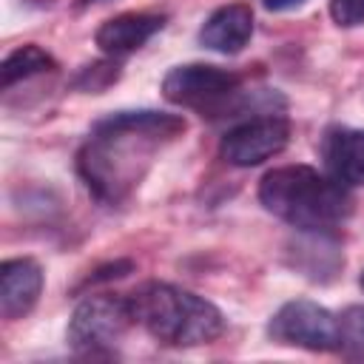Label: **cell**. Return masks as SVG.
Masks as SVG:
<instances>
[{
	"label": "cell",
	"instance_id": "cell-7",
	"mask_svg": "<svg viewBox=\"0 0 364 364\" xmlns=\"http://www.w3.org/2000/svg\"><path fill=\"white\" fill-rule=\"evenodd\" d=\"M290 142V119L282 114H256L228 128L219 142V154L228 165L253 168L282 154Z\"/></svg>",
	"mask_w": 364,
	"mask_h": 364
},
{
	"label": "cell",
	"instance_id": "cell-10",
	"mask_svg": "<svg viewBox=\"0 0 364 364\" xmlns=\"http://www.w3.org/2000/svg\"><path fill=\"white\" fill-rule=\"evenodd\" d=\"M321 159L333 179L347 188H364V131L333 125L321 136Z\"/></svg>",
	"mask_w": 364,
	"mask_h": 364
},
{
	"label": "cell",
	"instance_id": "cell-2",
	"mask_svg": "<svg viewBox=\"0 0 364 364\" xmlns=\"http://www.w3.org/2000/svg\"><path fill=\"white\" fill-rule=\"evenodd\" d=\"M259 202L301 233H330L353 213L347 185L310 165H282L267 171L259 182Z\"/></svg>",
	"mask_w": 364,
	"mask_h": 364
},
{
	"label": "cell",
	"instance_id": "cell-5",
	"mask_svg": "<svg viewBox=\"0 0 364 364\" xmlns=\"http://www.w3.org/2000/svg\"><path fill=\"white\" fill-rule=\"evenodd\" d=\"M131 324H136L131 296L97 293L74 307L65 338L77 355H88V358L114 355Z\"/></svg>",
	"mask_w": 364,
	"mask_h": 364
},
{
	"label": "cell",
	"instance_id": "cell-15",
	"mask_svg": "<svg viewBox=\"0 0 364 364\" xmlns=\"http://www.w3.org/2000/svg\"><path fill=\"white\" fill-rule=\"evenodd\" d=\"M330 17L341 28L364 26V0H330Z\"/></svg>",
	"mask_w": 364,
	"mask_h": 364
},
{
	"label": "cell",
	"instance_id": "cell-14",
	"mask_svg": "<svg viewBox=\"0 0 364 364\" xmlns=\"http://www.w3.org/2000/svg\"><path fill=\"white\" fill-rule=\"evenodd\" d=\"M117 80H119V63H117V57H111V60H97L91 65H82L71 85L85 94H102Z\"/></svg>",
	"mask_w": 364,
	"mask_h": 364
},
{
	"label": "cell",
	"instance_id": "cell-19",
	"mask_svg": "<svg viewBox=\"0 0 364 364\" xmlns=\"http://www.w3.org/2000/svg\"><path fill=\"white\" fill-rule=\"evenodd\" d=\"M82 6H88V3H105V0H80Z\"/></svg>",
	"mask_w": 364,
	"mask_h": 364
},
{
	"label": "cell",
	"instance_id": "cell-11",
	"mask_svg": "<svg viewBox=\"0 0 364 364\" xmlns=\"http://www.w3.org/2000/svg\"><path fill=\"white\" fill-rule=\"evenodd\" d=\"M253 37V9L250 3L219 6L199 28V43L219 54H239Z\"/></svg>",
	"mask_w": 364,
	"mask_h": 364
},
{
	"label": "cell",
	"instance_id": "cell-13",
	"mask_svg": "<svg viewBox=\"0 0 364 364\" xmlns=\"http://www.w3.org/2000/svg\"><path fill=\"white\" fill-rule=\"evenodd\" d=\"M338 350L344 358L364 361V304H350L338 313Z\"/></svg>",
	"mask_w": 364,
	"mask_h": 364
},
{
	"label": "cell",
	"instance_id": "cell-9",
	"mask_svg": "<svg viewBox=\"0 0 364 364\" xmlns=\"http://www.w3.org/2000/svg\"><path fill=\"white\" fill-rule=\"evenodd\" d=\"M162 26H165V14L159 11H125L105 20L97 28L94 43L105 57H125L142 48L156 31H162Z\"/></svg>",
	"mask_w": 364,
	"mask_h": 364
},
{
	"label": "cell",
	"instance_id": "cell-17",
	"mask_svg": "<svg viewBox=\"0 0 364 364\" xmlns=\"http://www.w3.org/2000/svg\"><path fill=\"white\" fill-rule=\"evenodd\" d=\"M304 0H262V6L267 9V11H290V9H296V6H301Z\"/></svg>",
	"mask_w": 364,
	"mask_h": 364
},
{
	"label": "cell",
	"instance_id": "cell-18",
	"mask_svg": "<svg viewBox=\"0 0 364 364\" xmlns=\"http://www.w3.org/2000/svg\"><path fill=\"white\" fill-rule=\"evenodd\" d=\"M26 3H34V6H51L54 0H26Z\"/></svg>",
	"mask_w": 364,
	"mask_h": 364
},
{
	"label": "cell",
	"instance_id": "cell-6",
	"mask_svg": "<svg viewBox=\"0 0 364 364\" xmlns=\"http://www.w3.org/2000/svg\"><path fill=\"white\" fill-rule=\"evenodd\" d=\"M267 336L279 344L313 353L338 350V316L310 299H293L270 316Z\"/></svg>",
	"mask_w": 364,
	"mask_h": 364
},
{
	"label": "cell",
	"instance_id": "cell-1",
	"mask_svg": "<svg viewBox=\"0 0 364 364\" xmlns=\"http://www.w3.org/2000/svg\"><path fill=\"white\" fill-rule=\"evenodd\" d=\"M188 122L165 111H117L94 122L77 151V173L102 205H122L156 156L185 134Z\"/></svg>",
	"mask_w": 364,
	"mask_h": 364
},
{
	"label": "cell",
	"instance_id": "cell-12",
	"mask_svg": "<svg viewBox=\"0 0 364 364\" xmlns=\"http://www.w3.org/2000/svg\"><path fill=\"white\" fill-rule=\"evenodd\" d=\"M57 68V60L34 46V43H26L20 48H14L6 60H3V68H0V77H3V91H9L11 85L23 82V80H31L37 74H46V71H54Z\"/></svg>",
	"mask_w": 364,
	"mask_h": 364
},
{
	"label": "cell",
	"instance_id": "cell-4",
	"mask_svg": "<svg viewBox=\"0 0 364 364\" xmlns=\"http://www.w3.org/2000/svg\"><path fill=\"white\" fill-rule=\"evenodd\" d=\"M162 97L202 117H236L247 111L250 97H242V74L208 63L173 65L162 80Z\"/></svg>",
	"mask_w": 364,
	"mask_h": 364
},
{
	"label": "cell",
	"instance_id": "cell-3",
	"mask_svg": "<svg viewBox=\"0 0 364 364\" xmlns=\"http://www.w3.org/2000/svg\"><path fill=\"white\" fill-rule=\"evenodd\" d=\"M131 307L136 324L168 347H199L225 333V316L213 301L168 282H148L134 290Z\"/></svg>",
	"mask_w": 364,
	"mask_h": 364
},
{
	"label": "cell",
	"instance_id": "cell-8",
	"mask_svg": "<svg viewBox=\"0 0 364 364\" xmlns=\"http://www.w3.org/2000/svg\"><path fill=\"white\" fill-rule=\"evenodd\" d=\"M43 293V267L23 256L6 259L0 267V313L6 321L28 316Z\"/></svg>",
	"mask_w": 364,
	"mask_h": 364
},
{
	"label": "cell",
	"instance_id": "cell-20",
	"mask_svg": "<svg viewBox=\"0 0 364 364\" xmlns=\"http://www.w3.org/2000/svg\"><path fill=\"white\" fill-rule=\"evenodd\" d=\"M358 284H361V290H364V270H361V276H358Z\"/></svg>",
	"mask_w": 364,
	"mask_h": 364
},
{
	"label": "cell",
	"instance_id": "cell-16",
	"mask_svg": "<svg viewBox=\"0 0 364 364\" xmlns=\"http://www.w3.org/2000/svg\"><path fill=\"white\" fill-rule=\"evenodd\" d=\"M131 270H134V264H131V262H111V264H105V267L94 270V273L88 276V284L111 282V279H122V276H128Z\"/></svg>",
	"mask_w": 364,
	"mask_h": 364
}]
</instances>
